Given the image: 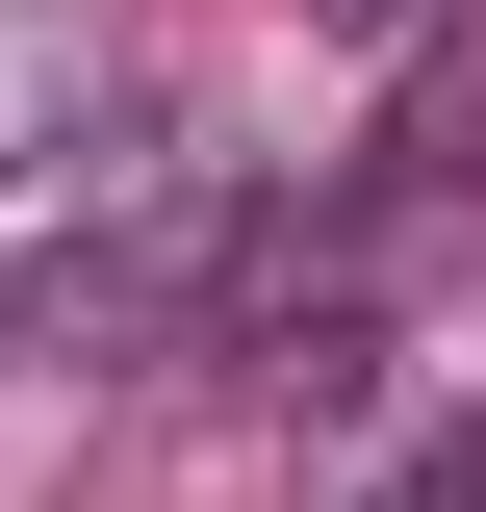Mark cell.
Returning <instances> with one entry per match:
<instances>
[{
  "instance_id": "cell-1",
  "label": "cell",
  "mask_w": 486,
  "mask_h": 512,
  "mask_svg": "<svg viewBox=\"0 0 486 512\" xmlns=\"http://www.w3.org/2000/svg\"><path fill=\"white\" fill-rule=\"evenodd\" d=\"M256 256H282V180H256L231 128H154V154H103V205L26 256V333H52V359H205V333H256Z\"/></svg>"
},
{
  "instance_id": "cell-2",
  "label": "cell",
  "mask_w": 486,
  "mask_h": 512,
  "mask_svg": "<svg viewBox=\"0 0 486 512\" xmlns=\"http://www.w3.org/2000/svg\"><path fill=\"white\" fill-rule=\"evenodd\" d=\"M103 103H128V26L103 0H0V205L103 180Z\"/></svg>"
},
{
  "instance_id": "cell-3",
  "label": "cell",
  "mask_w": 486,
  "mask_h": 512,
  "mask_svg": "<svg viewBox=\"0 0 486 512\" xmlns=\"http://www.w3.org/2000/svg\"><path fill=\"white\" fill-rule=\"evenodd\" d=\"M282 26H333V52H435L461 0H282Z\"/></svg>"
},
{
  "instance_id": "cell-4",
  "label": "cell",
  "mask_w": 486,
  "mask_h": 512,
  "mask_svg": "<svg viewBox=\"0 0 486 512\" xmlns=\"http://www.w3.org/2000/svg\"><path fill=\"white\" fill-rule=\"evenodd\" d=\"M435 512H486V410H461V461H435Z\"/></svg>"
}]
</instances>
